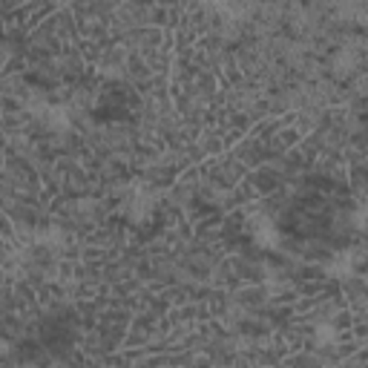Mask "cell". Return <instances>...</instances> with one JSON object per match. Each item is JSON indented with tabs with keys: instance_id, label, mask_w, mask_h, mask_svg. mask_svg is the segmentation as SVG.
<instances>
[{
	"instance_id": "2",
	"label": "cell",
	"mask_w": 368,
	"mask_h": 368,
	"mask_svg": "<svg viewBox=\"0 0 368 368\" xmlns=\"http://www.w3.org/2000/svg\"><path fill=\"white\" fill-rule=\"evenodd\" d=\"M354 67H357V55H354V52H342V55L337 58V64H334L337 75H351Z\"/></svg>"
},
{
	"instance_id": "1",
	"label": "cell",
	"mask_w": 368,
	"mask_h": 368,
	"mask_svg": "<svg viewBox=\"0 0 368 368\" xmlns=\"http://www.w3.org/2000/svg\"><path fill=\"white\" fill-rule=\"evenodd\" d=\"M250 234H254V239L259 245H268V247H274L279 242L277 227H274V222H270L268 216H256L254 222H250Z\"/></svg>"
}]
</instances>
